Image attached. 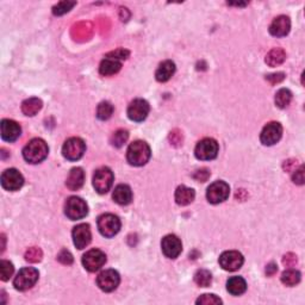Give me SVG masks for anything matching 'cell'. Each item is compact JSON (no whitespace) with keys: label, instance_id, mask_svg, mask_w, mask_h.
I'll return each mask as SVG.
<instances>
[{"label":"cell","instance_id":"cell-1","mask_svg":"<svg viewBox=\"0 0 305 305\" xmlns=\"http://www.w3.org/2000/svg\"><path fill=\"white\" fill-rule=\"evenodd\" d=\"M152 155L150 147L145 141H135L131 143L127 152V160L131 166L141 167L148 163Z\"/></svg>","mask_w":305,"mask_h":305},{"label":"cell","instance_id":"cell-2","mask_svg":"<svg viewBox=\"0 0 305 305\" xmlns=\"http://www.w3.org/2000/svg\"><path fill=\"white\" fill-rule=\"evenodd\" d=\"M49 148L46 141L42 138H33L30 141L23 149V156L26 163L40 164L48 156Z\"/></svg>","mask_w":305,"mask_h":305},{"label":"cell","instance_id":"cell-3","mask_svg":"<svg viewBox=\"0 0 305 305\" xmlns=\"http://www.w3.org/2000/svg\"><path fill=\"white\" fill-rule=\"evenodd\" d=\"M39 271L33 268V267L22 268L13 280L14 289L18 290V291H26V290L31 289L39 280Z\"/></svg>","mask_w":305,"mask_h":305},{"label":"cell","instance_id":"cell-4","mask_svg":"<svg viewBox=\"0 0 305 305\" xmlns=\"http://www.w3.org/2000/svg\"><path fill=\"white\" fill-rule=\"evenodd\" d=\"M114 184V173L109 167L97 169L93 175V187L99 194H105L110 191Z\"/></svg>","mask_w":305,"mask_h":305},{"label":"cell","instance_id":"cell-5","mask_svg":"<svg viewBox=\"0 0 305 305\" xmlns=\"http://www.w3.org/2000/svg\"><path fill=\"white\" fill-rule=\"evenodd\" d=\"M66 216L71 221L82 220L88 213V206L84 199L79 197H70L65 204Z\"/></svg>","mask_w":305,"mask_h":305},{"label":"cell","instance_id":"cell-6","mask_svg":"<svg viewBox=\"0 0 305 305\" xmlns=\"http://www.w3.org/2000/svg\"><path fill=\"white\" fill-rule=\"evenodd\" d=\"M98 229L105 237H114L120 230V221L112 213H105L98 218Z\"/></svg>","mask_w":305,"mask_h":305},{"label":"cell","instance_id":"cell-7","mask_svg":"<svg viewBox=\"0 0 305 305\" xmlns=\"http://www.w3.org/2000/svg\"><path fill=\"white\" fill-rule=\"evenodd\" d=\"M86 150L85 142L79 137H71L62 147V155L69 161H78L84 156Z\"/></svg>","mask_w":305,"mask_h":305},{"label":"cell","instance_id":"cell-8","mask_svg":"<svg viewBox=\"0 0 305 305\" xmlns=\"http://www.w3.org/2000/svg\"><path fill=\"white\" fill-rule=\"evenodd\" d=\"M194 155L198 160L209 161L216 159L218 155V143L213 138H204L195 146Z\"/></svg>","mask_w":305,"mask_h":305},{"label":"cell","instance_id":"cell-9","mask_svg":"<svg viewBox=\"0 0 305 305\" xmlns=\"http://www.w3.org/2000/svg\"><path fill=\"white\" fill-rule=\"evenodd\" d=\"M229 194H230V187L225 182H214L208 187L206 191V198H208L209 203L211 204H220L227 201Z\"/></svg>","mask_w":305,"mask_h":305},{"label":"cell","instance_id":"cell-10","mask_svg":"<svg viewBox=\"0 0 305 305\" xmlns=\"http://www.w3.org/2000/svg\"><path fill=\"white\" fill-rule=\"evenodd\" d=\"M120 282V277L117 271L106 270L103 271L97 278V285L101 291L112 292L118 288Z\"/></svg>","mask_w":305,"mask_h":305},{"label":"cell","instance_id":"cell-11","mask_svg":"<svg viewBox=\"0 0 305 305\" xmlns=\"http://www.w3.org/2000/svg\"><path fill=\"white\" fill-rule=\"evenodd\" d=\"M106 262V255L99 249H91L82 257V265L88 272H97Z\"/></svg>","mask_w":305,"mask_h":305},{"label":"cell","instance_id":"cell-12","mask_svg":"<svg viewBox=\"0 0 305 305\" xmlns=\"http://www.w3.org/2000/svg\"><path fill=\"white\" fill-rule=\"evenodd\" d=\"M244 262L243 255L237 250H228L224 252L220 257V265L223 270L234 272L240 270Z\"/></svg>","mask_w":305,"mask_h":305},{"label":"cell","instance_id":"cell-13","mask_svg":"<svg viewBox=\"0 0 305 305\" xmlns=\"http://www.w3.org/2000/svg\"><path fill=\"white\" fill-rule=\"evenodd\" d=\"M282 135V127L278 122H271L263 128L260 135V141L263 146H273L279 142Z\"/></svg>","mask_w":305,"mask_h":305},{"label":"cell","instance_id":"cell-14","mask_svg":"<svg viewBox=\"0 0 305 305\" xmlns=\"http://www.w3.org/2000/svg\"><path fill=\"white\" fill-rule=\"evenodd\" d=\"M24 178L20 171L14 168L6 169L2 174V186L6 191H18L23 186Z\"/></svg>","mask_w":305,"mask_h":305},{"label":"cell","instance_id":"cell-15","mask_svg":"<svg viewBox=\"0 0 305 305\" xmlns=\"http://www.w3.org/2000/svg\"><path fill=\"white\" fill-rule=\"evenodd\" d=\"M149 104L145 99H135L128 107V117L134 122H143L149 114Z\"/></svg>","mask_w":305,"mask_h":305},{"label":"cell","instance_id":"cell-16","mask_svg":"<svg viewBox=\"0 0 305 305\" xmlns=\"http://www.w3.org/2000/svg\"><path fill=\"white\" fill-rule=\"evenodd\" d=\"M161 248H163V252L166 257L169 259H176L182 253L183 244L178 236L171 234L165 236L163 241H161Z\"/></svg>","mask_w":305,"mask_h":305},{"label":"cell","instance_id":"cell-17","mask_svg":"<svg viewBox=\"0 0 305 305\" xmlns=\"http://www.w3.org/2000/svg\"><path fill=\"white\" fill-rule=\"evenodd\" d=\"M73 242L78 249H84L91 242L92 234L88 224H79L73 229Z\"/></svg>","mask_w":305,"mask_h":305},{"label":"cell","instance_id":"cell-18","mask_svg":"<svg viewBox=\"0 0 305 305\" xmlns=\"http://www.w3.org/2000/svg\"><path fill=\"white\" fill-rule=\"evenodd\" d=\"M2 138L6 142H14L21 136L22 129L20 124L11 119H3L2 124Z\"/></svg>","mask_w":305,"mask_h":305},{"label":"cell","instance_id":"cell-19","mask_svg":"<svg viewBox=\"0 0 305 305\" xmlns=\"http://www.w3.org/2000/svg\"><path fill=\"white\" fill-rule=\"evenodd\" d=\"M291 29V22L286 16H279L270 25V33L274 37H285Z\"/></svg>","mask_w":305,"mask_h":305},{"label":"cell","instance_id":"cell-20","mask_svg":"<svg viewBox=\"0 0 305 305\" xmlns=\"http://www.w3.org/2000/svg\"><path fill=\"white\" fill-rule=\"evenodd\" d=\"M85 183V173L80 167H75L69 172L66 180V186L70 191H77L81 188Z\"/></svg>","mask_w":305,"mask_h":305},{"label":"cell","instance_id":"cell-21","mask_svg":"<svg viewBox=\"0 0 305 305\" xmlns=\"http://www.w3.org/2000/svg\"><path fill=\"white\" fill-rule=\"evenodd\" d=\"M112 198L119 205H128L133 201V192L128 185H118L112 193Z\"/></svg>","mask_w":305,"mask_h":305},{"label":"cell","instance_id":"cell-22","mask_svg":"<svg viewBox=\"0 0 305 305\" xmlns=\"http://www.w3.org/2000/svg\"><path fill=\"white\" fill-rule=\"evenodd\" d=\"M174 73H175L174 62L171 61V60H167V61H164L163 63H160V66L157 67L155 78L159 82H166L173 77V74Z\"/></svg>","mask_w":305,"mask_h":305},{"label":"cell","instance_id":"cell-23","mask_svg":"<svg viewBox=\"0 0 305 305\" xmlns=\"http://www.w3.org/2000/svg\"><path fill=\"white\" fill-rule=\"evenodd\" d=\"M120 68H122V63L118 60L105 58L99 66V73L104 77H110V75L117 74Z\"/></svg>","mask_w":305,"mask_h":305},{"label":"cell","instance_id":"cell-24","mask_svg":"<svg viewBox=\"0 0 305 305\" xmlns=\"http://www.w3.org/2000/svg\"><path fill=\"white\" fill-rule=\"evenodd\" d=\"M194 197H195V193L194 191L192 190L190 187H186V186H179L176 188L175 191V202L178 205H182V206H185L191 204L192 202L194 201Z\"/></svg>","mask_w":305,"mask_h":305},{"label":"cell","instance_id":"cell-25","mask_svg":"<svg viewBox=\"0 0 305 305\" xmlns=\"http://www.w3.org/2000/svg\"><path fill=\"white\" fill-rule=\"evenodd\" d=\"M227 290L232 296H240L246 292L247 282L241 277H231L227 281Z\"/></svg>","mask_w":305,"mask_h":305},{"label":"cell","instance_id":"cell-26","mask_svg":"<svg viewBox=\"0 0 305 305\" xmlns=\"http://www.w3.org/2000/svg\"><path fill=\"white\" fill-rule=\"evenodd\" d=\"M42 100L39 99V98H29V99H26L23 101V104H22V111H23V114L25 116H35L39 114L41 111V109H42Z\"/></svg>","mask_w":305,"mask_h":305},{"label":"cell","instance_id":"cell-27","mask_svg":"<svg viewBox=\"0 0 305 305\" xmlns=\"http://www.w3.org/2000/svg\"><path fill=\"white\" fill-rule=\"evenodd\" d=\"M286 59V52L281 48H274L266 56V63L270 67H276L281 65Z\"/></svg>","mask_w":305,"mask_h":305},{"label":"cell","instance_id":"cell-28","mask_svg":"<svg viewBox=\"0 0 305 305\" xmlns=\"http://www.w3.org/2000/svg\"><path fill=\"white\" fill-rule=\"evenodd\" d=\"M292 100V93L288 88H281L276 93V98H274V101H276V105L279 109H285L288 107L290 103Z\"/></svg>","mask_w":305,"mask_h":305},{"label":"cell","instance_id":"cell-29","mask_svg":"<svg viewBox=\"0 0 305 305\" xmlns=\"http://www.w3.org/2000/svg\"><path fill=\"white\" fill-rule=\"evenodd\" d=\"M300 281V273L296 270H286L281 274V282L286 286H295Z\"/></svg>","mask_w":305,"mask_h":305},{"label":"cell","instance_id":"cell-30","mask_svg":"<svg viewBox=\"0 0 305 305\" xmlns=\"http://www.w3.org/2000/svg\"><path fill=\"white\" fill-rule=\"evenodd\" d=\"M194 281L195 284L201 286V288H208V286L211 285L212 276L209 271L199 270L198 272L194 274Z\"/></svg>","mask_w":305,"mask_h":305},{"label":"cell","instance_id":"cell-31","mask_svg":"<svg viewBox=\"0 0 305 305\" xmlns=\"http://www.w3.org/2000/svg\"><path fill=\"white\" fill-rule=\"evenodd\" d=\"M114 114V106L109 101H103L97 107V117L100 120H107Z\"/></svg>","mask_w":305,"mask_h":305},{"label":"cell","instance_id":"cell-32","mask_svg":"<svg viewBox=\"0 0 305 305\" xmlns=\"http://www.w3.org/2000/svg\"><path fill=\"white\" fill-rule=\"evenodd\" d=\"M14 271V267L12 263L7 260H2L0 261V279L3 281H7L12 277Z\"/></svg>","mask_w":305,"mask_h":305},{"label":"cell","instance_id":"cell-33","mask_svg":"<svg viewBox=\"0 0 305 305\" xmlns=\"http://www.w3.org/2000/svg\"><path fill=\"white\" fill-rule=\"evenodd\" d=\"M128 138H129V134L127 130H117L111 136V145L116 148H120L128 141Z\"/></svg>","mask_w":305,"mask_h":305},{"label":"cell","instance_id":"cell-34","mask_svg":"<svg viewBox=\"0 0 305 305\" xmlns=\"http://www.w3.org/2000/svg\"><path fill=\"white\" fill-rule=\"evenodd\" d=\"M75 5H77L75 2H60L52 7V13L55 16H62V14L69 12Z\"/></svg>","mask_w":305,"mask_h":305},{"label":"cell","instance_id":"cell-35","mask_svg":"<svg viewBox=\"0 0 305 305\" xmlns=\"http://www.w3.org/2000/svg\"><path fill=\"white\" fill-rule=\"evenodd\" d=\"M42 250L40 249V248L37 247H32V248H29L28 250H26L25 253V260L29 262H40L41 260H42Z\"/></svg>","mask_w":305,"mask_h":305},{"label":"cell","instance_id":"cell-36","mask_svg":"<svg viewBox=\"0 0 305 305\" xmlns=\"http://www.w3.org/2000/svg\"><path fill=\"white\" fill-rule=\"evenodd\" d=\"M197 304H222V299L218 298L216 295H203L197 299Z\"/></svg>","mask_w":305,"mask_h":305},{"label":"cell","instance_id":"cell-37","mask_svg":"<svg viewBox=\"0 0 305 305\" xmlns=\"http://www.w3.org/2000/svg\"><path fill=\"white\" fill-rule=\"evenodd\" d=\"M128 56H129V51L125 50V49H117V50L109 52V54L106 55V58H111V59L118 60L119 61V60L128 59Z\"/></svg>","mask_w":305,"mask_h":305},{"label":"cell","instance_id":"cell-38","mask_svg":"<svg viewBox=\"0 0 305 305\" xmlns=\"http://www.w3.org/2000/svg\"><path fill=\"white\" fill-rule=\"evenodd\" d=\"M295 173H293L292 175V180L293 183L297 184V185H303L304 184V166H300V167L298 169H295L293 171Z\"/></svg>","mask_w":305,"mask_h":305},{"label":"cell","instance_id":"cell-39","mask_svg":"<svg viewBox=\"0 0 305 305\" xmlns=\"http://www.w3.org/2000/svg\"><path fill=\"white\" fill-rule=\"evenodd\" d=\"M58 260L63 265H70L73 263V255H71L68 250L63 249L60 252V254L58 255Z\"/></svg>","mask_w":305,"mask_h":305},{"label":"cell","instance_id":"cell-40","mask_svg":"<svg viewBox=\"0 0 305 305\" xmlns=\"http://www.w3.org/2000/svg\"><path fill=\"white\" fill-rule=\"evenodd\" d=\"M210 176V172L208 171V169L203 168V169H199V171H197L194 173L193 178L197 180V182H201V183H205L206 180L209 179Z\"/></svg>","mask_w":305,"mask_h":305},{"label":"cell","instance_id":"cell-41","mask_svg":"<svg viewBox=\"0 0 305 305\" xmlns=\"http://www.w3.org/2000/svg\"><path fill=\"white\" fill-rule=\"evenodd\" d=\"M285 79V74L284 73H274V74H270L266 77V80L270 82V84L276 85L279 84Z\"/></svg>","mask_w":305,"mask_h":305},{"label":"cell","instance_id":"cell-42","mask_svg":"<svg viewBox=\"0 0 305 305\" xmlns=\"http://www.w3.org/2000/svg\"><path fill=\"white\" fill-rule=\"evenodd\" d=\"M282 262H284V265H286L288 267H291L297 262V257H296V255H293V254H288V255H285V257H284Z\"/></svg>","mask_w":305,"mask_h":305},{"label":"cell","instance_id":"cell-43","mask_svg":"<svg viewBox=\"0 0 305 305\" xmlns=\"http://www.w3.org/2000/svg\"><path fill=\"white\" fill-rule=\"evenodd\" d=\"M278 272V267L276 263H270V265H267V268H266V274L268 277H272L274 273Z\"/></svg>","mask_w":305,"mask_h":305}]
</instances>
